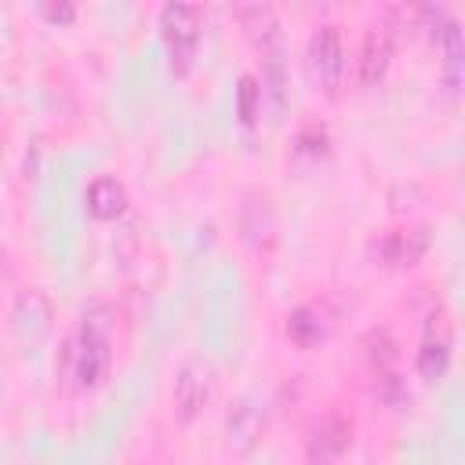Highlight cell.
Segmentation results:
<instances>
[{
    "mask_svg": "<svg viewBox=\"0 0 465 465\" xmlns=\"http://www.w3.org/2000/svg\"><path fill=\"white\" fill-rule=\"evenodd\" d=\"M240 236L254 254H272V247L280 243V218H276V203L265 189H247L243 203H240Z\"/></svg>",
    "mask_w": 465,
    "mask_h": 465,
    "instance_id": "obj_4",
    "label": "cell"
},
{
    "mask_svg": "<svg viewBox=\"0 0 465 465\" xmlns=\"http://www.w3.org/2000/svg\"><path fill=\"white\" fill-rule=\"evenodd\" d=\"M258 113H262V84L254 73H243L236 84V116L243 127H251L258 120Z\"/></svg>",
    "mask_w": 465,
    "mask_h": 465,
    "instance_id": "obj_15",
    "label": "cell"
},
{
    "mask_svg": "<svg viewBox=\"0 0 465 465\" xmlns=\"http://www.w3.org/2000/svg\"><path fill=\"white\" fill-rule=\"evenodd\" d=\"M392 47H396L392 22L378 18V22H371L363 29V44H360V84L363 87H374L385 76V69L392 62Z\"/></svg>",
    "mask_w": 465,
    "mask_h": 465,
    "instance_id": "obj_6",
    "label": "cell"
},
{
    "mask_svg": "<svg viewBox=\"0 0 465 465\" xmlns=\"http://www.w3.org/2000/svg\"><path fill=\"white\" fill-rule=\"evenodd\" d=\"M236 18L243 22V29H247V36L258 44V51L269 47V44H280V22H276V15H272L269 4L236 7Z\"/></svg>",
    "mask_w": 465,
    "mask_h": 465,
    "instance_id": "obj_12",
    "label": "cell"
},
{
    "mask_svg": "<svg viewBox=\"0 0 465 465\" xmlns=\"http://www.w3.org/2000/svg\"><path fill=\"white\" fill-rule=\"evenodd\" d=\"M349 443H352V425L341 414H327L312 425L305 440V465H338Z\"/></svg>",
    "mask_w": 465,
    "mask_h": 465,
    "instance_id": "obj_8",
    "label": "cell"
},
{
    "mask_svg": "<svg viewBox=\"0 0 465 465\" xmlns=\"http://www.w3.org/2000/svg\"><path fill=\"white\" fill-rule=\"evenodd\" d=\"M84 203H87L91 218H98V222H113V218H120L124 207H127V185H124L116 174H98V178L87 185Z\"/></svg>",
    "mask_w": 465,
    "mask_h": 465,
    "instance_id": "obj_10",
    "label": "cell"
},
{
    "mask_svg": "<svg viewBox=\"0 0 465 465\" xmlns=\"http://www.w3.org/2000/svg\"><path fill=\"white\" fill-rule=\"evenodd\" d=\"M211 400V367L203 360H185L174 378V414L178 421H193Z\"/></svg>",
    "mask_w": 465,
    "mask_h": 465,
    "instance_id": "obj_7",
    "label": "cell"
},
{
    "mask_svg": "<svg viewBox=\"0 0 465 465\" xmlns=\"http://www.w3.org/2000/svg\"><path fill=\"white\" fill-rule=\"evenodd\" d=\"M113 312L109 305H87L73 341V378L80 389H98L113 363Z\"/></svg>",
    "mask_w": 465,
    "mask_h": 465,
    "instance_id": "obj_1",
    "label": "cell"
},
{
    "mask_svg": "<svg viewBox=\"0 0 465 465\" xmlns=\"http://www.w3.org/2000/svg\"><path fill=\"white\" fill-rule=\"evenodd\" d=\"M305 69L316 91H323L327 98H334L345 84V47H341V29L334 22H320L309 33L305 44Z\"/></svg>",
    "mask_w": 465,
    "mask_h": 465,
    "instance_id": "obj_2",
    "label": "cell"
},
{
    "mask_svg": "<svg viewBox=\"0 0 465 465\" xmlns=\"http://www.w3.org/2000/svg\"><path fill=\"white\" fill-rule=\"evenodd\" d=\"M363 345H367V363H371L374 378H378V381H381V378H392V374H396V363H400L396 341H392L385 331H371Z\"/></svg>",
    "mask_w": 465,
    "mask_h": 465,
    "instance_id": "obj_14",
    "label": "cell"
},
{
    "mask_svg": "<svg viewBox=\"0 0 465 465\" xmlns=\"http://www.w3.org/2000/svg\"><path fill=\"white\" fill-rule=\"evenodd\" d=\"M414 367L425 381H440L450 367V320L440 312V316H429L425 323V338H421V349L414 356Z\"/></svg>",
    "mask_w": 465,
    "mask_h": 465,
    "instance_id": "obj_9",
    "label": "cell"
},
{
    "mask_svg": "<svg viewBox=\"0 0 465 465\" xmlns=\"http://www.w3.org/2000/svg\"><path fill=\"white\" fill-rule=\"evenodd\" d=\"M425 251H429V232L421 225L381 229L371 240V258L374 265H385V269H411L425 258Z\"/></svg>",
    "mask_w": 465,
    "mask_h": 465,
    "instance_id": "obj_5",
    "label": "cell"
},
{
    "mask_svg": "<svg viewBox=\"0 0 465 465\" xmlns=\"http://www.w3.org/2000/svg\"><path fill=\"white\" fill-rule=\"evenodd\" d=\"M0 276H4V258H0Z\"/></svg>",
    "mask_w": 465,
    "mask_h": 465,
    "instance_id": "obj_18",
    "label": "cell"
},
{
    "mask_svg": "<svg viewBox=\"0 0 465 465\" xmlns=\"http://www.w3.org/2000/svg\"><path fill=\"white\" fill-rule=\"evenodd\" d=\"M298 153L309 156V160H320L327 153V131L320 124H309L298 131Z\"/></svg>",
    "mask_w": 465,
    "mask_h": 465,
    "instance_id": "obj_16",
    "label": "cell"
},
{
    "mask_svg": "<svg viewBox=\"0 0 465 465\" xmlns=\"http://www.w3.org/2000/svg\"><path fill=\"white\" fill-rule=\"evenodd\" d=\"M160 36L167 47V69L174 76H185L196 58L200 44V7L193 4H163L160 7Z\"/></svg>",
    "mask_w": 465,
    "mask_h": 465,
    "instance_id": "obj_3",
    "label": "cell"
},
{
    "mask_svg": "<svg viewBox=\"0 0 465 465\" xmlns=\"http://www.w3.org/2000/svg\"><path fill=\"white\" fill-rule=\"evenodd\" d=\"M225 436H229V447H232L236 454L251 450V443L258 440V411H254L247 400H240V403L229 411V421H225Z\"/></svg>",
    "mask_w": 465,
    "mask_h": 465,
    "instance_id": "obj_13",
    "label": "cell"
},
{
    "mask_svg": "<svg viewBox=\"0 0 465 465\" xmlns=\"http://www.w3.org/2000/svg\"><path fill=\"white\" fill-rule=\"evenodd\" d=\"M40 15L47 22H54V25H69L76 18V7L73 4H40Z\"/></svg>",
    "mask_w": 465,
    "mask_h": 465,
    "instance_id": "obj_17",
    "label": "cell"
},
{
    "mask_svg": "<svg viewBox=\"0 0 465 465\" xmlns=\"http://www.w3.org/2000/svg\"><path fill=\"white\" fill-rule=\"evenodd\" d=\"M327 334V320L320 312V305H298L294 312H287V338L302 349H312L316 341H323Z\"/></svg>",
    "mask_w": 465,
    "mask_h": 465,
    "instance_id": "obj_11",
    "label": "cell"
}]
</instances>
